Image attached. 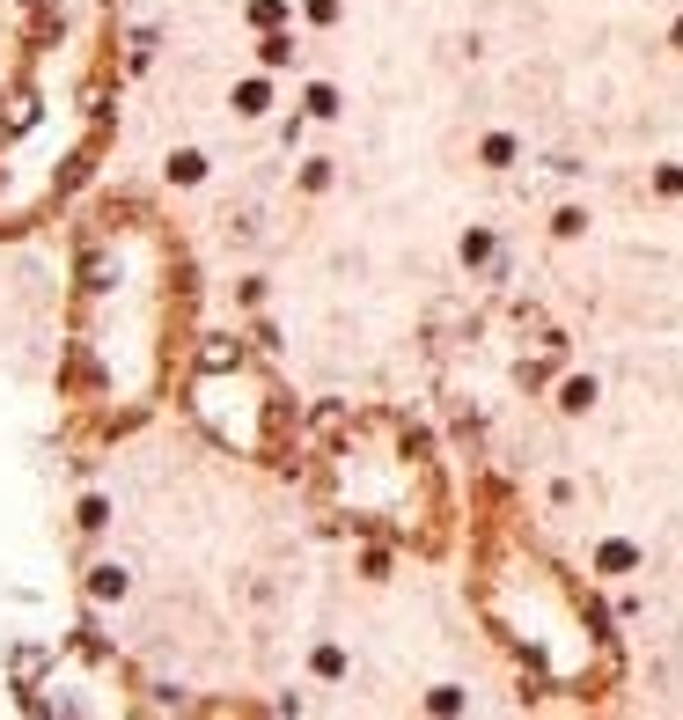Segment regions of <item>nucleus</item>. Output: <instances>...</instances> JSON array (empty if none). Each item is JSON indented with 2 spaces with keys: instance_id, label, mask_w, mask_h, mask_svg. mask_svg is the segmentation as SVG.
Listing matches in <instances>:
<instances>
[{
  "instance_id": "4",
  "label": "nucleus",
  "mask_w": 683,
  "mask_h": 720,
  "mask_svg": "<svg viewBox=\"0 0 683 720\" xmlns=\"http://www.w3.org/2000/svg\"><path fill=\"white\" fill-rule=\"evenodd\" d=\"M184 404H192V420L206 426L220 448H236V456H272V448H280V426H287V404L272 390V375L250 368L236 346H206V361H198L192 382H184Z\"/></svg>"
},
{
  "instance_id": "5",
  "label": "nucleus",
  "mask_w": 683,
  "mask_h": 720,
  "mask_svg": "<svg viewBox=\"0 0 683 720\" xmlns=\"http://www.w3.org/2000/svg\"><path fill=\"white\" fill-rule=\"evenodd\" d=\"M89 596H96V603L125 596V567H96V573H89Z\"/></svg>"
},
{
  "instance_id": "1",
  "label": "nucleus",
  "mask_w": 683,
  "mask_h": 720,
  "mask_svg": "<svg viewBox=\"0 0 683 720\" xmlns=\"http://www.w3.org/2000/svg\"><path fill=\"white\" fill-rule=\"evenodd\" d=\"M470 603L522 676L559 698H611L625 676L611 610L581 588V573L530 537V522L492 493L470 529Z\"/></svg>"
},
{
  "instance_id": "2",
  "label": "nucleus",
  "mask_w": 683,
  "mask_h": 720,
  "mask_svg": "<svg viewBox=\"0 0 683 720\" xmlns=\"http://www.w3.org/2000/svg\"><path fill=\"white\" fill-rule=\"evenodd\" d=\"M170 236L147 214H111L81 295V361L118 420L147 412L170 375Z\"/></svg>"
},
{
  "instance_id": "7",
  "label": "nucleus",
  "mask_w": 683,
  "mask_h": 720,
  "mask_svg": "<svg viewBox=\"0 0 683 720\" xmlns=\"http://www.w3.org/2000/svg\"><path fill=\"white\" fill-rule=\"evenodd\" d=\"M265 103H272L265 81H243V89H236V111H243V118H265Z\"/></svg>"
},
{
  "instance_id": "3",
  "label": "nucleus",
  "mask_w": 683,
  "mask_h": 720,
  "mask_svg": "<svg viewBox=\"0 0 683 720\" xmlns=\"http://www.w3.org/2000/svg\"><path fill=\"white\" fill-rule=\"evenodd\" d=\"M323 500H331L339 522H353L367 537H390V545H412L426 559L448 551V537H456L441 456L405 412H367V420H353L331 442V456H323Z\"/></svg>"
},
{
  "instance_id": "6",
  "label": "nucleus",
  "mask_w": 683,
  "mask_h": 720,
  "mask_svg": "<svg viewBox=\"0 0 683 720\" xmlns=\"http://www.w3.org/2000/svg\"><path fill=\"white\" fill-rule=\"evenodd\" d=\"M198 176H206V155H198V148L170 155V184H198Z\"/></svg>"
}]
</instances>
